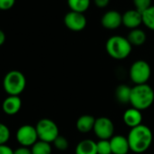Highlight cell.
<instances>
[{"instance_id":"obj_14","label":"cell","mask_w":154,"mask_h":154,"mask_svg":"<svg viewBox=\"0 0 154 154\" xmlns=\"http://www.w3.org/2000/svg\"><path fill=\"white\" fill-rule=\"evenodd\" d=\"M122 120L124 123L130 127L131 129L137 127L140 124H142V114L140 110H137L133 107H131L127 109L123 115H122Z\"/></svg>"},{"instance_id":"obj_24","label":"cell","mask_w":154,"mask_h":154,"mask_svg":"<svg viewBox=\"0 0 154 154\" xmlns=\"http://www.w3.org/2000/svg\"><path fill=\"white\" fill-rule=\"evenodd\" d=\"M54 143V146L59 149V150H65L68 149L69 147V142H68V140L64 137V136H62V135H59L55 140L53 142Z\"/></svg>"},{"instance_id":"obj_1","label":"cell","mask_w":154,"mask_h":154,"mask_svg":"<svg viewBox=\"0 0 154 154\" xmlns=\"http://www.w3.org/2000/svg\"><path fill=\"white\" fill-rule=\"evenodd\" d=\"M130 149L134 153H143L151 145L153 134L151 130L144 124L131 129L127 136Z\"/></svg>"},{"instance_id":"obj_17","label":"cell","mask_w":154,"mask_h":154,"mask_svg":"<svg viewBox=\"0 0 154 154\" xmlns=\"http://www.w3.org/2000/svg\"><path fill=\"white\" fill-rule=\"evenodd\" d=\"M127 39L129 40V42L131 43L132 46H140L144 45V43L146 42L147 35L142 29L136 28L129 32Z\"/></svg>"},{"instance_id":"obj_7","label":"cell","mask_w":154,"mask_h":154,"mask_svg":"<svg viewBox=\"0 0 154 154\" xmlns=\"http://www.w3.org/2000/svg\"><path fill=\"white\" fill-rule=\"evenodd\" d=\"M16 139L17 142L24 147H32L39 139L35 126L30 124H25L18 128L16 133Z\"/></svg>"},{"instance_id":"obj_23","label":"cell","mask_w":154,"mask_h":154,"mask_svg":"<svg viewBox=\"0 0 154 154\" xmlns=\"http://www.w3.org/2000/svg\"><path fill=\"white\" fill-rule=\"evenodd\" d=\"M10 138V131L9 128L0 122V145H5Z\"/></svg>"},{"instance_id":"obj_4","label":"cell","mask_w":154,"mask_h":154,"mask_svg":"<svg viewBox=\"0 0 154 154\" xmlns=\"http://www.w3.org/2000/svg\"><path fill=\"white\" fill-rule=\"evenodd\" d=\"M26 86V79L24 73L17 70L8 72L3 80V88L8 95L19 96Z\"/></svg>"},{"instance_id":"obj_12","label":"cell","mask_w":154,"mask_h":154,"mask_svg":"<svg viewBox=\"0 0 154 154\" xmlns=\"http://www.w3.org/2000/svg\"><path fill=\"white\" fill-rule=\"evenodd\" d=\"M110 144L112 154H129L131 150L128 138L121 134L113 135L110 139Z\"/></svg>"},{"instance_id":"obj_11","label":"cell","mask_w":154,"mask_h":154,"mask_svg":"<svg viewBox=\"0 0 154 154\" xmlns=\"http://www.w3.org/2000/svg\"><path fill=\"white\" fill-rule=\"evenodd\" d=\"M142 24V16L141 13L138 10L129 9L122 14V25L131 30L139 28V26Z\"/></svg>"},{"instance_id":"obj_16","label":"cell","mask_w":154,"mask_h":154,"mask_svg":"<svg viewBox=\"0 0 154 154\" xmlns=\"http://www.w3.org/2000/svg\"><path fill=\"white\" fill-rule=\"evenodd\" d=\"M75 154H97V142L91 139L81 140L76 145Z\"/></svg>"},{"instance_id":"obj_26","label":"cell","mask_w":154,"mask_h":154,"mask_svg":"<svg viewBox=\"0 0 154 154\" xmlns=\"http://www.w3.org/2000/svg\"><path fill=\"white\" fill-rule=\"evenodd\" d=\"M16 4V0H0V10H9Z\"/></svg>"},{"instance_id":"obj_29","label":"cell","mask_w":154,"mask_h":154,"mask_svg":"<svg viewBox=\"0 0 154 154\" xmlns=\"http://www.w3.org/2000/svg\"><path fill=\"white\" fill-rule=\"evenodd\" d=\"M0 154H14V150L8 145H0Z\"/></svg>"},{"instance_id":"obj_5","label":"cell","mask_w":154,"mask_h":154,"mask_svg":"<svg viewBox=\"0 0 154 154\" xmlns=\"http://www.w3.org/2000/svg\"><path fill=\"white\" fill-rule=\"evenodd\" d=\"M129 75L135 85L147 84L151 75L150 65L144 60H137L131 65Z\"/></svg>"},{"instance_id":"obj_2","label":"cell","mask_w":154,"mask_h":154,"mask_svg":"<svg viewBox=\"0 0 154 154\" xmlns=\"http://www.w3.org/2000/svg\"><path fill=\"white\" fill-rule=\"evenodd\" d=\"M154 103V90L148 84L137 85L131 87L130 103L131 107L140 110H147Z\"/></svg>"},{"instance_id":"obj_30","label":"cell","mask_w":154,"mask_h":154,"mask_svg":"<svg viewBox=\"0 0 154 154\" xmlns=\"http://www.w3.org/2000/svg\"><path fill=\"white\" fill-rule=\"evenodd\" d=\"M6 42V34L4 31L0 29V46L3 45Z\"/></svg>"},{"instance_id":"obj_28","label":"cell","mask_w":154,"mask_h":154,"mask_svg":"<svg viewBox=\"0 0 154 154\" xmlns=\"http://www.w3.org/2000/svg\"><path fill=\"white\" fill-rule=\"evenodd\" d=\"M111 0H94L95 6L99 8H105L110 4Z\"/></svg>"},{"instance_id":"obj_6","label":"cell","mask_w":154,"mask_h":154,"mask_svg":"<svg viewBox=\"0 0 154 154\" xmlns=\"http://www.w3.org/2000/svg\"><path fill=\"white\" fill-rule=\"evenodd\" d=\"M35 129L37 131L38 139L48 143H53L54 140L60 135L57 124L48 118H43L39 120L35 125Z\"/></svg>"},{"instance_id":"obj_10","label":"cell","mask_w":154,"mask_h":154,"mask_svg":"<svg viewBox=\"0 0 154 154\" xmlns=\"http://www.w3.org/2000/svg\"><path fill=\"white\" fill-rule=\"evenodd\" d=\"M101 25L108 30H115L122 25V15L117 10H109L101 17Z\"/></svg>"},{"instance_id":"obj_27","label":"cell","mask_w":154,"mask_h":154,"mask_svg":"<svg viewBox=\"0 0 154 154\" xmlns=\"http://www.w3.org/2000/svg\"><path fill=\"white\" fill-rule=\"evenodd\" d=\"M14 154H32V151L31 149H29L28 147L21 146L14 150Z\"/></svg>"},{"instance_id":"obj_19","label":"cell","mask_w":154,"mask_h":154,"mask_svg":"<svg viewBox=\"0 0 154 154\" xmlns=\"http://www.w3.org/2000/svg\"><path fill=\"white\" fill-rule=\"evenodd\" d=\"M67 5L71 11L84 14L89 9L91 0H67Z\"/></svg>"},{"instance_id":"obj_18","label":"cell","mask_w":154,"mask_h":154,"mask_svg":"<svg viewBox=\"0 0 154 154\" xmlns=\"http://www.w3.org/2000/svg\"><path fill=\"white\" fill-rule=\"evenodd\" d=\"M131 94V87L127 85H120L116 87L115 90V97L117 101L122 104L130 103Z\"/></svg>"},{"instance_id":"obj_13","label":"cell","mask_w":154,"mask_h":154,"mask_svg":"<svg viewBox=\"0 0 154 154\" xmlns=\"http://www.w3.org/2000/svg\"><path fill=\"white\" fill-rule=\"evenodd\" d=\"M22 100L19 96L8 95L2 103V110L8 115H15L21 110Z\"/></svg>"},{"instance_id":"obj_21","label":"cell","mask_w":154,"mask_h":154,"mask_svg":"<svg viewBox=\"0 0 154 154\" xmlns=\"http://www.w3.org/2000/svg\"><path fill=\"white\" fill-rule=\"evenodd\" d=\"M32 154H52V146L51 143L37 140L32 147H31Z\"/></svg>"},{"instance_id":"obj_15","label":"cell","mask_w":154,"mask_h":154,"mask_svg":"<svg viewBox=\"0 0 154 154\" xmlns=\"http://www.w3.org/2000/svg\"><path fill=\"white\" fill-rule=\"evenodd\" d=\"M95 118L90 114L81 115L76 122V129L81 133H88L94 131Z\"/></svg>"},{"instance_id":"obj_25","label":"cell","mask_w":154,"mask_h":154,"mask_svg":"<svg viewBox=\"0 0 154 154\" xmlns=\"http://www.w3.org/2000/svg\"><path fill=\"white\" fill-rule=\"evenodd\" d=\"M133 5L136 10L142 13L146 9H148L151 5V0H132Z\"/></svg>"},{"instance_id":"obj_22","label":"cell","mask_w":154,"mask_h":154,"mask_svg":"<svg viewBox=\"0 0 154 154\" xmlns=\"http://www.w3.org/2000/svg\"><path fill=\"white\" fill-rule=\"evenodd\" d=\"M97 154H112L110 140H99L97 141Z\"/></svg>"},{"instance_id":"obj_3","label":"cell","mask_w":154,"mask_h":154,"mask_svg":"<svg viewBox=\"0 0 154 154\" xmlns=\"http://www.w3.org/2000/svg\"><path fill=\"white\" fill-rule=\"evenodd\" d=\"M105 49L107 54L115 60L126 59L131 53L132 45L122 35H112L106 41Z\"/></svg>"},{"instance_id":"obj_9","label":"cell","mask_w":154,"mask_h":154,"mask_svg":"<svg viewBox=\"0 0 154 154\" xmlns=\"http://www.w3.org/2000/svg\"><path fill=\"white\" fill-rule=\"evenodd\" d=\"M64 26L72 32L83 31L87 26V19L84 14L70 11L63 17Z\"/></svg>"},{"instance_id":"obj_20","label":"cell","mask_w":154,"mask_h":154,"mask_svg":"<svg viewBox=\"0 0 154 154\" xmlns=\"http://www.w3.org/2000/svg\"><path fill=\"white\" fill-rule=\"evenodd\" d=\"M142 24L149 30L154 31V5L141 13Z\"/></svg>"},{"instance_id":"obj_8","label":"cell","mask_w":154,"mask_h":154,"mask_svg":"<svg viewBox=\"0 0 154 154\" xmlns=\"http://www.w3.org/2000/svg\"><path fill=\"white\" fill-rule=\"evenodd\" d=\"M93 131L99 140H110L114 133V124L110 118L102 116L95 120Z\"/></svg>"}]
</instances>
